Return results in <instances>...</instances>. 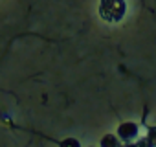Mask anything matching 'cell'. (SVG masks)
I'll return each instance as SVG.
<instances>
[{
  "label": "cell",
  "instance_id": "277c9868",
  "mask_svg": "<svg viewBox=\"0 0 156 147\" xmlns=\"http://www.w3.org/2000/svg\"><path fill=\"white\" fill-rule=\"evenodd\" d=\"M59 147H81V143H79V140H75V138H64L59 143Z\"/></svg>",
  "mask_w": 156,
  "mask_h": 147
},
{
  "label": "cell",
  "instance_id": "6da1fadb",
  "mask_svg": "<svg viewBox=\"0 0 156 147\" xmlns=\"http://www.w3.org/2000/svg\"><path fill=\"white\" fill-rule=\"evenodd\" d=\"M127 11L125 0H101L99 2V17L107 22H119Z\"/></svg>",
  "mask_w": 156,
  "mask_h": 147
},
{
  "label": "cell",
  "instance_id": "3957f363",
  "mask_svg": "<svg viewBox=\"0 0 156 147\" xmlns=\"http://www.w3.org/2000/svg\"><path fill=\"white\" fill-rule=\"evenodd\" d=\"M119 138H118V134H105L103 138H101V142H99V147H119Z\"/></svg>",
  "mask_w": 156,
  "mask_h": 147
},
{
  "label": "cell",
  "instance_id": "5b68a950",
  "mask_svg": "<svg viewBox=\"0 0 156 147\" xmlns=\"http://www.w3.org/2000/svg\"><path fill=\"white\" fill-rule=\"evenodd\" d=\"M145 138L151 142V145H152V147H156V125L149 127V131H147V136H145Z\"/></svg>",
  "mask_w": 156,
  "mask_h": 147
},
{
  "label": "cell",
  "instance_id": "8992f818",
  "mask_svg": "<svg viewBox=\"0 0 156 147\" xmlns=\"http://www.w3.org/2000/svg\"><path fill=\"white\" fill-rule=\"evenodd\" d=\"M134 147H152V145L147 138H140V140H134Z\"/></svg>",
  "mask_w": 156,
  "mask_h": 147
},
{
  "label": "cell",
  "instance_id": "7a4b0ae2",
  "mask_svg": "<svg viewBox=\"0 0 156 147\" xmlns=\"http://www.w3.org/2000/svg\"><path fill=\"white\" fill-rule=\"evenodd\" d=\"M138 132H140V127H138V123H134V121H125V123H121V125L118 127V131H116V134H118V138H119L121 142H134V140L138 138Z\"/></svg>",
  "mask_w": 156,
  "mask_h": 147
}]
</instances>
